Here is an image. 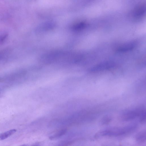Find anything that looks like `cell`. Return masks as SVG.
Returning a JSON list of instances; mask_svg holds the SVG:
<instances>
[{"label": "cell", "instance_id": "1", "mask_svg": "<svg viewBox=\"0 0 146 146\" xmlns=\"http://www.w3.org/2000/svg\"><path fill=\"white\" fill-rule=\"evenodd\" d=\"M134 125H131L124 127L112 128L101 131L97 133L96 137L102 136H117L122 135L133 130L135 128Z\"/></svg>", "mask_w": 146, "mask_h": 146}, {"label": "cell", "instance_id": "2", "mask_svg": "<svg viewBox=\"0 0 146 146\" xmlns=\"http://www.w3.org/2000/svg\"><path fill=\"white\" fill-rule=\"evenodd\" d=\"M144 112L143 111L139 109L127 111L123 112L121 118L124 121L133 119L137 117L140 116Z\"/></svg>", "mask_w": 146, "mask_h": 146}, {"label": "cell", "instance_id": "3", "mask_svg": "<svg viewBox=\"0 0 146 146\" xmlns=\"http://www.w3.org/2000/svg\"><path fill=\"white\" fill-rule=\"evenodd\" d=\"M146 12V5L142 4L135 8L132 13V16L135 19L139 18L143 16Z\"/></svg>", "mask_w": 146, "mask_h": 146}, {"label": "cell", "instance_id": "4", "mask_svg": "<svg viewBox=\"0 0 146 146\" xmlns=\"http://www.w3.org/2000/svg\"><path fill=\"white\" fill-rule=\"evenodd\" d=\"M16 131L15 129H11L0 134V139L3 140L8 138Z\"/></svg>", "mask_w": 146, "mask_h": 146}, {"label": "cell", "instance_id": "5", "mask_svg": "<svg viewBox=\"0 0 146 146\" xmlns=\"http://www.w3.org/2000/svg\"><path fill=\"white\" fill-rule=\"evenodd\" d=\"M136 139L139 142L144 141L146 139L145 132L143 131L139 133L136 137Z\"/></svg>", "mask_w": 146, "mask_h": 146}, {"label": "cell", "instance_id": "6", "mask_svg": "<svg viewBox=\"0 0 146 146\" xmlns=\"http://www.w3.org/2000/svg\"><path fill=\"white\" fill-rule=\"evenodd\" d=\"M111 120V117L109 116H105L102 119L101 123L102 125L106 124L108 123Z\"/></svg>", "mask_w": 146, "mask_h": 146}, {"label": "cell", "instance_id": "7", "mask_svg": "<svg viewBox=\"0 0 146 146\" xmlns=\"http://www.w3.org/2000/svg\"><path fill=\"white\" fill-rule=\"evenodd\" d=\"M86 24L84 23L81 22L76 25L74 29L76 30H81L83 29L86 27Z\"/></svg>", "mask_w": 146, "mask_h": 146}, {"label": "cell", "instance_id": "8", "mask_svg": "<svg viewBox=\"0 0 146 146\" xmlns=\"http://www.w3.org/2000/svg\"><path fill=\"white\" fill-rule=\"evenodd\" d=\"M4 39L3 38H0V41H2Z\"/></svg>", "mask_w": 146, "mask_h": 146}]
</instances>
